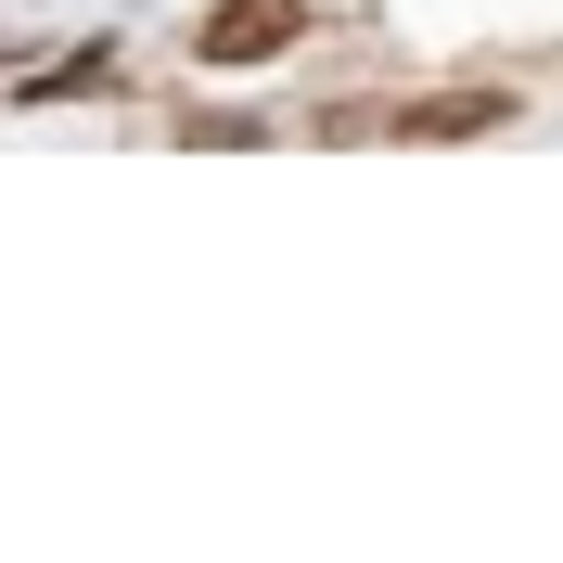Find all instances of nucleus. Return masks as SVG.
Instances as JSON below:
<instances>
[{
	"label": "nucleus",
	"instance_id": "obj_2",
	"mask_svg": "<svg viewBox=\"0 0 563 563\" xmlns=\"http://www.w3.org/2000/svg\"><path fill=\"white\" fill-rule=\"evenodd\" d=\"M295 38H308V0H218L206 26H192V65L244 77V65H282Z\"/></svg>",
	"mask_w": 563,
	"mask_h": 563
},
{
	"label": "nucleus",
	"instance_id": "obj_1",
	"mask_svg": "<svg viewBox=\"0 0 563 563\" xmlns=\"http://www.w3.org/2000/svg\"><path fill=\"white\" fill-rule=\"evenodd\" d=\"M320 129H333V141H358V129H385V141H487V129H512V90H410V103H333Z\"/></svg>",
	"mask_w": 563,
	"mask_h": 563
},
{
	"label": "nucleus",
	"instance_id": "obj_3",
	"mask_svg": "<svg viewBox=\"0 0 563 563\" xmlns=\"http://www.w3.org/2000/svg\"><path fill=\"white\" fill-rule=\"evenodd\" d=\"M65 90H115V65H103V52H77V65H52V77H26V103H65Z\"/></svg>",
	"mask_w": 563,
	"mask_h": 563
}]
</instances>
